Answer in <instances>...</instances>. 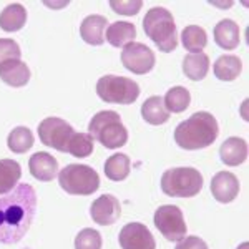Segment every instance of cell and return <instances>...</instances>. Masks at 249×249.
<instances>
[{"label":"cell","mask_w":249,"mask_h":249,"mask_svg":"<svg viewBox=\"0 0 249 249\" xmlns=\"http://www.w3.org/2000/svg\"><path fill=\"white\" fill-rule=\"evenodd\" d=\"M37 210V193L27 183L0 196V243L15 244L29 231Z\"/></svg>","instance_id":"6da1fadb"},{"label":"cell","mask_w":249,"mask_h":249,"mask_svg":"<svg viewBox=\"0 0 249 249\" xmlns=\"http://www.w3.org/2000/svg\"><path fill=\"white\" fill-rule=\"evenodd\" d=\"M219 135L216 118L208 111H196L176 126L175 142L183 150H203L211 146Z\"/></svg>","instance_id":"7a4b0ae2"},{"label":"cell","mask_w":249,"mask_h":249,"mask_svg":"<svg viewBox=\"0 0 249 249\" xmlns=\"http://www.w3.org/2000/svg\"><path fill=\"white\" fill-rule=\"evenodd\" d=\"M143 30L146 37L153 40L155 45L164 53H170L178 47L175 18L164 7H153L146 12L143 18Z\"/></svg>","instance_id":"3957f363"},{"label":"cell","mask_w":249,"mask_h":249,"mask_svg":"<svg viewBox=\"0 0 249 249\" xmlns=\"http://www.w3.org/2000/svg\"><path fill=\"white\" fill-rule=\"evenodd\" d=\"M88 130L93 140L102 143L108 150L122 148L128 142V131L122 123V116L113 110L98 111L91 118Z\"/></svg>","instance_id":"277c9868"},{"label":"cell","mask_w":249,"mask_h":249,"mask_svg":"<svg viewBox=\"0 0 249 249\" xmlns=\"http://www.w3.org/2000/svg\"><path fill=\"white\" fill-rule=\"evenodd\" d=\"M161 190L171 198H193L203 190V175L195 168H171L163 173Z\"/></svg>","instance_id":"5b68a950"},{"label":"cell","mask_w":249,"mask_h":249,"mask_svg":"<svg viewBox=\"0 0 249 249\" xmlns=\"http://www.w3.org/2000/svg\"><path fill=\"white\" fill-rule=\"evenodd\" d=\"M58 183L63 191L75 196H90L100 188V176L88 164H67L58 173Z\"/></svg>","instance_id":"8992f818"},{"label":"cell","mask_w":249,"mask_h":249,"mask_svg":"<svg viewBox=\"0 0 249 249\" xmlns=\"http://www.w3.org/2000/svg\"><path fill=\"white\" fill-rule=\"evenodd\" d=\"M140 85L131 78L118 75H105L96 83V95L107 103L130 105L140 96Z\"/></svg>","instance_id":"52a82bcc"},{"label":"cell","mask_w":249,"mask_h":249,"mask_svg":"<svg viewBox=\"0 0 249 249\" xmlns=\"http://www.w3.org/2000/svg\"><path fill=\"white\" fill-rule=\"evenodd\" d=\"M37 131L40 142L45 146H50L53 150L62 151V153L68 151V143L75 133L70 123H67L62 118H57V116H48V118L42 120Z\"/></svg>","instance_id":"ba28073f"},{"label":"cell","mask_w":249,"mask_h":249,"mask_svg":"<svg viewBox=\"0 0 249 249\" xmlns=\"http://www.w3.org/2000/svg\"><path fill=\"white\" fill-rule=\"evenodd\" d=\"M155 226L168 241H181L186 238V223L183 211L175 204L160 206L155 213Z\"/></svg>","instance_id":"9c48e42d"},{"label":"cell","mask_w":249,"mask_h":249,"mask_svg":"<svg viewBox=\"0 0 249 249\" xmlns=\"http://www.w3.org/2000/svg\"><path fill=\"white\" fill-rule=\"evenodd\" d=\"M122 62L126 70L133 71L135 75H146L153 70L156 58L150 47L144 43L131 42L122 50Z\"/></svg>","instance_id":"30bf717a"},{"label":"cell","mask_w":249,"mask_h":249,"mask_svg":"<svg viewBox=\"0 0 249 249\" xmlns=\"http://www.w3.org/2000/svg\"><path fill=\"white\" fill-rule=\"evenodd\" d=\"M122 249H156V241L144 224L128 223L118 236Z\"/></svg>","instance_id":"8fae6325"},{"label":"cell","mask_w":249,"mask_h":249,"mask_svg":"<svg viewBox=\"0 0 249 249\" xmlns=\"http://www.w3.org/2000/svg\"><path fill=\"white\" fill-rule=\"evenodd\" d=\"M90 216L100 226L115 224L122 216V206L113 195H103L96 198L90 206Z\"/></svg>","instance_id":"7c38bea8"},{"label":"cell","mask_w":249,"mask_h":249,"mask_svg":"<svg viewBox=\"0 0 249 249\" xmlns=\"http://www.w3.org/2000/svg\"><path fill=\"white\" fill-rule=\"evenodd\" d=\"M211 193L216 201L219 203H231L239 195V181L232 173L219 171L211 179Z\"/></svg>","instance_id":"4fadbf2b"},{"label":"cell","mask_w":249,"mask_h":249,"mask_svg":"<svg viewBox=\"0 0 249 249\" xmlns=\"http://www.w3.org/2000/svg\"><path fill=\"white\" fill-rule=\"evenodd\" d=\"M30 173L38 181H52L58 173V161L47 151H38L30 156Z\"/></svg>","instance_id":"5bb4252c"},{"label":"cell","mask_w":249,"mask_h":249,"mask_svg":"<svg viewBox=\"0 0 249 249\" xmlns=\"http://www.w3.org/2000/svg\"><path fill=\"white\" fill-rule=\"evenodd\" d=\"M108 20L103 15H88L80 25V37L88 45H103Z\"/></svg>","instance_id":"9a60e30c"},{"label":"cell","mask_w":249,"mask_h":249,"mask_svg":"<svg viewBox=\"0 0 249 249\" xmlns=\"http://www.w3.org/2000/svg\"><path fill=\"white\" fill-rule=\"evenodd\" d=\"M0 80L14 88L25 87L30 80V70L22 60H9L0 65Z\"/></svg>","instance_id":"2e32d148"},{"label":"cell","mask_w":249,"mask_h":249,"mask_svg":"<svg viewBox=\"0 0 249 249\" xmlns=\"http://www.w3.org/2000/svg\"><path fill=\"white\" fill-rule=\"evenodd\" d=\"M221 161L228 166H239L248 160V143L243 138L231 136L219 148Z\"/></svg>","instance_id":"e0dca14e"},{"label":"cell","mask_w":249,"mask_h":249,"mask_svg":"<svg viewBox=\"0 0 249 249\" xmlns=\"http://www.w3.org/2000/svg\"><path fill=\"white\" fill-rule=\"evenodd\" d=\"M239 25L231 18H224L214 27V42L223 50H234L241 42Z\"/></svg>","instance_id":"ac0fdd59"},{"label":"cell","mask_w":249,"mask_h":249,"mask_svg":"<svg viewBox=\"0 0 249 249\" xmlns=\"http://www.w3.org/2000/svg\"><path fill=\"white\" fill-rule=\"evenodd\" d=\"M136 27L131 22H113L108 25L105 40L111 47H126L128 43L135 42Z\"/></svg>","instance_id":"d6986e66"},{"label":"cell","mask_w":249,"mask_h":249,"mask_svg":"<svg viewBox=\"0 0 249 249\" xmlns=\"http://www.w3.org/2000/svg\"><path fill=\"white\" fill-rule=\"evenodd\" d=\"M27 23V10L22 3H10L0 14V29L3 32H18Z\"/></svg>","instance_id":"ffe728a7"},{"label":"cell","mask_w":249,"mask_h":249,"mask_svg":"<svg viewBox=\"0 0 249 249\" xmlns=\"http://www.w3.org/2000/svg\"><path fill=\"white\" fill-rule=\"evenodd\" d=\"M142 116L146 123L158 126L170 120V111L164 108L161 96H150L142 105Z\"/></svg>","instance_id":"44dd1931"},{"label":"cell","mask_w":249,"mask_h":249,"mask_svg":"<svg viewBox=\"0 0 249 249\" xmlns=\"http://www.w3.org/2000/svg\"><path fill=\"white\" fill-rule=\"evenodd\" d=\"M214 75L221 82H232L241 75L243 70V62L236 55H221V57L214 62Z\"/></svg>","instance_id":"7402d4cb"},{"label":"cell","mask_w":249,"mask_h":249,"mask_svg":"<svg viewBox=\"0 0 249 249\" xmlns=\"http://www.w3.org/2000/svg\"><path fill=\"white\" fill-rule=\"evenodd\" d=\"M210 70V57L206 53H190L183 60V71L193 82H199L208 75Z\"/></svg>","instance_id":"603a6c76"},{"label":"cell","mask_w":249,"mask_h":249,"mask_svg":"<svg viewBox=\"0 0 249 249\" xmlns=\"http://www.w3.org/2000/svg\"><path fill=\"white\" fill-rule=\"evenodd\" d=\"M22 178V168L15 160H0V196L17 186Z\"/></svg>","instance_id":"cb8c5ba5"},{"label":"cell","mask_w":249,"mask_h":249,"mask_svg":"<svg viewBox=\"0 0 249 249\" xmlns=\"http://www.w3.org/2000/svg\"><path fill=\"white\" fill-rule=\"evenodd\" d=\"M130 158L124 153H115L105 161V175L111 181H123L130 175Z\"/></svg>","instance_id":"d4e9b609"},{"label":"cell","mask_w":249,"mask_h":249,"mask_svg":"<svg viewBox=\"0 0 249 249\" xmlns=\"http://www.w3.org/2000/svg\"><path fill=\"white\" fill-rule=\"evenodd\" d=\"M181 42L183 47L191 53H201L204 47L208 45V35L204 29L198 25H188L181 32Z\"/></svg>","instance_id":"484cf974"},{"label":"cell","mask_w":249,"mask_h":249,"mask_svg":"<svg viewBox=\"0 0 249 249\" xmlns=\"http://www.w3.org/2000/svg\"><path fill=\"white\" fill-rule=\"evenodd\" d=\"M164 108L170 113H181L186 110L191 103V95L188 91V88L184 87H173L166 91L163 98Z\"/></svg>","instance_id":"4316f807"},{"label":"cell","mask_w":249,"mask_h":249,"mask_svg":"<svg viewBox=\"0 0 249 249\" xmlns=\"http://www.w3.org/2000/svg\"><path fill=\"white\" fill-rule=\"evenodd\" d=\"M7 144H9V150L14 151V153H27L34 146V135L27 126H17L9 133Z\"/></svg>","instance_id":"83f0119b"},{"label":"cell","mask_w":249,"mask_h":249,"mask_svg":"<svg viewBox=\"0 0 249 249\" xmlns=\"http://www.w3.org/2000/svg\"><path fill=\"white\" fill-rule=\"evenodd\" d=\"M95 140L90 133H73L70 143H68V151L75 158H87L93 153Z\"/></svg>","instance_id":"f1b7e54d"},{"label":"cell","mask_w":249,"mask_h":249,"mask_svg":"<svg viewBox=\"0 0 249 249\" xmlns=\"http://www.w3.org/2000/svg\"><path fill=\"white\" fill-rule=\"evenodd\" d=\"M102 234L98 231L85 228L75 238V249H102Z\"/></svg>","instance_id":"f546056e"},{"label":"cell","mask_w":249,"mask_h":249,"mask_svg":"<svg viewBox=\"0 0 249 249\" xmlns=\"http://www.w3.org/2000/svg\"><path fill=\"white\" fill-rule=\"evenodd\" d=\"M22 50L18 43L12 38H0V65L9 60H20Z\"/></svg>","instance_id":"4dcf8cb0"},{"label":"cell","mask_w":249,"mask_h":249,"mask_svg":"<svg viewBox=\"0 0 249 249\" xmlns=\"http://www.w3.org/2000/svg\"><path fill=\"white\" fill-rule=\"evenodd\" d=\"M110 7L113 9V12L120 15H136L140 10H142L143 7V2H140V0H111L110 2Z\"/></svg>","instance_id":"1f68e13d"},{"label":"cell","mask_w":249,"mask_h":249,"mask_svg":"<svg viewBox=\"0 0 249 249\" xmlns=\"http://www.w3.org/2000/svg\"><path fill=\"white\" fill-rule=\"evenodd\" d=\"M176 249H210V248H208V244L199 236H188V238L178 241Z\"/></svg>","instance_id":"d6a6232c"},{"label":"cell","mask_w":249,"mask_h":249,"mask_svg":"<svg viewBox=\"0 0 249 249\" xmlns=\"http://www.w3.org/2000/svg\"><path fill=\"white\" fill-rule=\"evenodd\" d=\"M248 248H249V246H248V243H243L238 249H248Z\"/></svg>","instance_id":"836d02e7"}]
</instances>
